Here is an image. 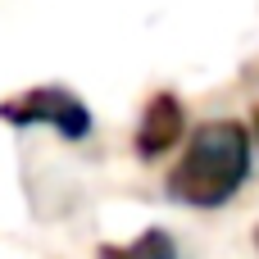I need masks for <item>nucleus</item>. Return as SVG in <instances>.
<instances>
[{
	"instance_id": "nucleus-6",
	"label": "nucleus",
	"mask_w": 259,
	"mask_h": 259,
	"mask_svg": "<svg viewBox=\"0 0 259 259\" xmlns=\"http://www.w3.org/2000/svg\"><path fill=\"white\" fill-rule=\"evenodd\" d=\"M255 250H259V228H255Z\"/></svg>"
},
{
	"instance_id": "nucleus-2",
	"label": "nucleus",
	"mask_w": 259,
	"mask_h": 259,
	"mask_svg": "<svg viewBox=\"0 0 259 259\" xmlns=\"http://www.w3.org/2000/svg\"><path fill=\"white\" fill-rule=\"evenodd\" d=\"M0 118L9 127H55L64 141L91 137V109L68 87H32L14 100H0Z\"/></svg>"
},
{
	"instance_id": "nucleus-4",
	"label": "nucleus",
	"mask_w": 259,
	"mask_h": 259,
	"mask_svg": "<svg viewBox=\"0 0 259 259\" xmlns=\"http://www.w3.org/2000/svg\"><path fill=\"white\" fill-rule=\"evenodd\" d=\"M96 259H178V241L164 228H150L127 246H100Z\"/></svg>"
},
{
	"instance_id": "nucleus-3",
	"label": "nucleus",
	"mask_w": 259,
	"mask_h": 259,
	"mask_svg": "<svg viewBox=\"0 0 259 259\" xmlns=\"http://www.w3.org/2000/svg\"><path fill=\"white\" fill-rule=\"evenodd\" d=\"M182 137H187V109H182V100H178L173 91H155V96L146 100V109H141L137 137H132L137 159L155 164V159L168 155Z\"/></svg>"
},
{
	"instance_id": "nucleus-5",
	"label": "nucleus",
	"mask_w": 259,
	"mask_h": 259,
	"mask_svg": "<svg viewBox=\"0 0 259 259\" xmlns=\"http://www.w3.org/2000/svg\"><path fill=\"white\" fill-rule=\"evenodd\" d=\"M255 141H259V105H255Z\"/></svg>"
},
{
	"instance_id": "nucleus-1",
	"label": "nucleus",
	"mask_w": 259,
	"mask_h": 259,
	"mask_svg": "<svg viewBox=\"0 0 259 259\" xmlns=\"http://www.w3.org/2000/svg\"><path fill=\"white\" fill-rule=\"evenodd\" d=\"M250 178V132L237 118H209L191 127V141L182 159L168 168V200L191 209H219L228 205Z\"/></svg>"
}]
</instances>
